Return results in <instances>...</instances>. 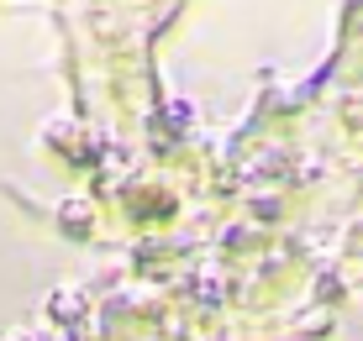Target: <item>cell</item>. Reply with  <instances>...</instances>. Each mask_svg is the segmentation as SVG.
<instances>
[{
  "instance_id": "6da1fadb",
  "label": "cell",
  "mask_w": 363,
  "mask_h": 341,
  "mask_svg": "<svg viewBox=\"0 0 363 341\" xmlns=\"http://www.w3.org/2000/svg\"><path fill=\"white\" fill-rule=\"evenodd\" d=\"M84 310H90V299H84L79 289H53V294H48V315H53L58 325L84 320Z\"/></svg>"
},
{
  "instance_id": "3957f363",
  "label": "cell",
  "mask_w": 363,
  "mask_h": 341,
  "mask_svg": "<svg viewBox=\"0 0 363 341\" xmlns=\"http://www.w3.org/2000/svg\"><path fill=\"white\" fill-rule=\"evenodd\" d=\"M6 341H32V336H27V331H11V336H6Z\"/></svg>"
},
{
  "instance_id": "7a4b0ae2",
  "label": "cell",
  "mask_w": 363,
  "mask_h": 341,
  "mask_svg": "<svg viewBox=\"0 0 363 341\" xmlns=\"http://www.w3.org/2000/svg\"><path fill=\"white\" fill-rule=\"evenodd\" d=\"M58 226H64L69 236H90V226H95V210L84 205V200H64V205H58Z\"/></svg>"
}]
</instances>
